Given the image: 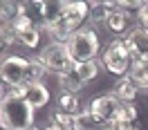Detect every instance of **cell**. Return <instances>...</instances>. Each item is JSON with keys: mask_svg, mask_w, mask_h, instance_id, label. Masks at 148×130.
Segmentation results:
<instances>
[{"mask_svg": "<svg viewBox=\"0 0 148 130\" xmlns=\"http://www.w3.org/2000/svg\"><path fill=\"white\" fill-rule=\"evenodd\" d=\"M7 40H5V36H2V31H0V58H2V54H5V49H7Z\"/></svg>", "mask_w": 148, "mask_h": 130, "instance_id": "603a6c76", "label": "cell"}, {"mask_svg": "<svg viewBox=\"0 0 148 130\" xmlns=\"http://www.w3.org/2000/svg\"><path fill=\"white\" fill-rule=\"evenodd\" d=\"M40 36H43L40 27H29V29H25V31L18 34V45L27 47V49H36L40 45Z\"/></svg>", "mask_w": 148, "mask_h": 130, "instance_id": "d6986e66", "label": "cell"}, {"mask_svg": "<svg viewBox=\"0 0 148 130\" xmlns=\"http://www.w3.org/2000/svg\"><path fill=\"white\" fill-rule=\"evenodd\" d=\"M0 130H7V128H5V126H2V123H0Z\"/></svg>", "mask_w": 148, "mask_h": 130, "instance_id": "4316f807", "label": "cell"}, {"mask_svg": "<svg viewBox=\"0 0 148 130\" xmlns=\"http://www.w3.org/2000/svg\"><path fill=\"white\" fill-rule=\"evenodd\" d=\"M101 67H103L101 61H88V63H76L74 65V72H76V76L88 85L90 81H94V79L99 76Z\"/></svg>", "mask_w": 148, "mask_h": 130, "instance_id": "5bb4252c", "label": "cell"}, {"mask_svg": "<svg viewBox=\"0 0 148 130\" xmlns=\"http://www.w3.org/2000/svg\"><path fill=\"white\" fill-rule=\"evenodd\" d=\"M119 7V2H110V0H106V2H90V23L88 25H92L94 29L103 25L106 27V20L110 16V11H114Z\"/></svg>", "mask_w": 148, "mask_h": 130, "instance_id": "8fae6325", "label": "cell"}, {"mask_svg": "<svg viewBox=\"0 0 148 130\" xmlns=\"http://www.w3.org/2000/svg\"><path fill=\"white\" fill-rule=\"evenodd\" d=\"M0 123L7 130H32L36 123V110L25 99L9 94L0 103Z\"/></svg>", "mask_w": 148, "mask_h": 130, "instance_id": "6da1fadb", "label": "cell"}, {"mask_svg": "<svg viewBox=\"0 0 148 130\" xmlns=\"http://www.w3.org/2000/svg\"><path fill=\"white\" fill-rule=\"evenodd\" d=\"M47 74L45 65L38 61V56L29 58V70H27V83H43V76Z\"/></svg>", "mask_w": 148, "mask_h": 130, "instance_id": "ffe728a7", "label": "cell"}, {"mask_svg": "<svg viewBox=\"0 0 148 130\" xmlns=\"http://www.w3.org/2000/svg\"><path fill=\"white\" fill-rule=\"evenodd\" d=\"M132 130H141V128H139V126H135V128H132Z\"/></svg>", "mask_w": 148, "mask_h": 130, "instance_id": "83f0119b", "label": "cell"}, {"mask_svg": "<svg viewBox=\"0 0 148 130\" xmlns=\"http://www.w3.org/2000/svg\"><path fill=\"white\" fill-rule=\"evenodd\" d=\"M20 14L27 16L36 27H43V25H45V2H40V0L20 2Z\"/></svg>", "mask_w": 148, "mask_h": 130, "instance_id": "7c38bea8", "label": "cell"}, {"mask_svg": "<svg viewBox=\"0 0 148 130\" xmlns=\"http://www.w3.org/2000/svg\"><path fill=\"white\" fill-rule=\"evenodd\" d=\"M23 88V99L34 108V110H40V108H45L49 99H52V94H49V88L43 83H27V85H20Z\"/></svg>", "mask_w": 148, "mask_h": 130, "instance_id": "9c48e42d", "label": "cell"}, {"mask_svg": "<svg viewBox=\"0 0 148 130\" xmlns=\"http://www.w3.org/2000/svg\"><path fill=\"white\" fill-rule=\"evenodd\" d=\"M103 130H117V128H114V126H106Z\"/></svg>", "mask_w": 148, "mask_h": 130, "instance_id": "d4e9b609", "label": "cell"}, {"mask_svg": "<svg viewBox=\"0 0 148 130\" xmlns=\"http://www.w3.org/2000/svg\"><path fill=\"white\" fill-rule=\"evenodd\" d=\"M126 45H128L130 54H132V61H148V29L137 25L132 27L123 36Z\"/></svg>", "mask_w": 148, "mask_h": 130, "instance_id": "ba28073f", "label": "cell"}, {"mask_svg": "<svg viewBox=\"0 0 148 130\" xmlns=\"http://www.w3.org/2000/svg\"><path fill=\"white\" fill-rule=\"evenodd\" d=\"M38 61L45 65L47 72H52L56 76H63L67 72H72L74 70V61L70 52H67V47L61 45V43H47L40 52H38Z\"/></svg>", "mask_w": 148, "mask_h": 130, "instance_id": "277c9868", "label": "cell"}, {"mask_svg": "<svg viewBox=\"0 0 148 130\" xmlns=\"http://www.w3.org/2000/svg\"><path fill=\"white\" fill-rule=\"evenodd\" d=\"M103 128H106V123L101 119H97L94 114H90L88 110L74 117V130H103Z\"/></svg>", "mask_w": 148, "mask_h": 130, "instance_id": "e0dca14e", "label": "cell"}, {"mask_svg": "<svg viewBox=\"0 0 148 130\" xmlns=\"http://www.w3.org/2000/svg\"><path fill=\"white\" fill-rule=\"evenodd\" d=\"M65 7H67V2H61V0H49V2H45V25H43V27H49V25H54L58 20H63Z\"/></svg>", "mask_w": 148, "mask_h": 130, "instance_id": "9a60e30c", "label": "cell"}, {"mask_svg": "<svg viewBox=\"0 0 148 130\" xmlns=\"http://www.w3.org/2000/svg\"><path fill=\"white\" fill-rule=\"evenodd\" d=\"M27 70H29V58L18 54H5L0 58V81L9 90L27 85Z\"/></svg>", "mask_w": 148, "mask_h": 130, "instance_id": "5b68a950", "label": "cell"}, {"mask_svg": "<svg viewBox=\"0 0 148 130\" xmlns=\"http://www.w3.org/2000/svg\"><path fill=\"white\" fill-rule=\"evenodd\" d=\"M99 61H101L103 70L114 74L117 79L126 76L130 72V67H132V54H130V49H128L123 38H112L110 43L106 45Z\"/></svg>", "mask_w": 148, "mask_h": 130, "instance_id": "3957f363", "label": "cell"}, {"mask_svg": "<svg viewBox=\"0 0 148 130\" xmlns=\"http://www.w3.org/2000/svg\"><path fill=\"white\" fill-rule=\"evenodd\" d=\"M85 110L90 114H94L97 119H101L106 126H112L114 121L119 119L121 110H123V103L117 96H112V94H99V96L90 99Z\"/></svg>", "mask_w": 148, "mask_h": 130, "instance_id": "8992f818", "label": "cell"}, {"mask_svg": "<svg viewBox=\"0 0 148 130\" xmlns=\"http://www.w3.org/2000/svg\"><path fill=\"white\" fill-rule=\"evenodd\" d=\"M58 110L65 112V114H70V117H76V114H81L85 108H83V101H81L79 94L61 92V96H58Z\"/></svg>", "mask_w": 148, "mask_h": 130, "instance_id": "4fadbf2b", "label": "cell"}, {"mask_svg": "<svg viewBox=\"0 0 148 130\" xmlns=\"http://www.w3.org/2000/svg\"><path fill=\"white\" fill-rule=\"evenodd\" d=\"M58 83H61V90H63V92H72V94H79L85 88V83L76 76L74 70L67 72V74H63V76H58Z\"/></svg>", "mask_w": 148, "mask_h": 130, "instance_id": "ac0fdd59", "label": "cell"}, {"mask_svg": "<svg viewBox=\"0 0 148 130\" xmlns=\"http://www.w3.org/2000/svg\"><path fill=\"white\" fill-rule=\"evenodd\" d=\"M47 130H65L63 126H58V123H54V121H49V126H45Z\"/></svg>", "mask_w": 148, "mask_h": 130, "instance_id": "cb8c5ba5", "label": "cell"}, {"mask_svg": "<svg viewBox=\"0 0 148 130\" xmlns=\"http://www.w3.org/2000/svg\"><path fill=\"white\" fill-rule=\"evenodd\" d=\"M128 76L137 83L139 90H146L148 92V61H132Z\"/></svg>", "mask_w": 148, "mask_h": 130, "instance_id": "2e32d148", "label": "cell"}, {"mask_svg": "<svg viewBox=\"0 0 148 130\" xmlns=\"http://www.w3.org/2000/svg\"><path fill=\"white\" fill-rule=\"evenodd\" d=\"M139 90L137 83L130 79L128 74L126 76H121V79H117L114 83H112V96H117L121 103H132V101H137V96H139Z\"/></svg>", "mask_w": 148, "mask_h": 130, "instance_id": "30bf717a", "label": "cell"}, {"mask_svg": "<svg viewBox=\"0 0 148 130\" xmlns=\"http://www.w3.org/2000/svg\"><path fill=\"white\" fill-rule=\"evenodd\" d=\"M32 130H47V128H36V126H34V128H32Z\"/></svg>", "mask_w": 148, "mask_h": 130, "instance_id": "484cf974", "label": "cell"}, {"mask_svg": "<svg viewBox=\"0 0 148 130\" xmlns=\"http://www.w3.org/2000/svg\"><path fill=\"white\" fill-rule=\"evenodd\" d=\"M52 121H54V123H58V126H63L65 130H74V117H70V114H65V112H61V110L54 112Z\"/></svg>", "mask_w": 148, "mask_h": 130, "instance_id": "44dd1931", "label": "cell"}, {"mask_svg": "<svg viewBox=\"0 0 148 130\" xmlns=\"http://www.w3.org/2000/svg\"><path fill=\"white\" fill-rule=\"evenodd\" d=\"M67 52L72 56L74 65L76 63H88V61H99L101 52V36L92 25H85L79 31H74L72 38L67 40Z\"/></svg>", "mask_w": 148, "mask_h": 130, "instance_id": "7a4b0ae2", "label": "cell"}, {"mask_svg": "<svg viewBox=\"0 0 148 130\" xmlns=\"http://www.w3.org/2000/svg\"><path fill=\"white\" fill-rule=\"evenodd\" d=\"M139 25L148 29V2H144V7L139 11Z\"/></svg>", "mask_w": 148, "mask_h": 130, "instance_id": "7402d4cb", "label": "cell"}, {"mask_svg": "<svg viewBox=\"0 0 148 130\" xmlns=\"http://www.w3.org/2000/svg\"><path fill=\"white\" fill-rule=\"evenodd\" d=\"M63 23L70 27L72 34H74V31H79L81 27H85V25L90 23V2H79V0L67 2Z\"/></svg>", "mask_w": 148, "mask_h": 130, "instance_id": "52a82bcc", "label": "cell"}]
</instances>
